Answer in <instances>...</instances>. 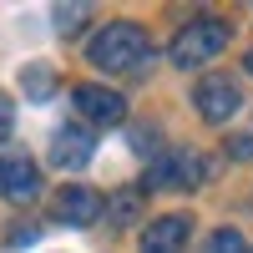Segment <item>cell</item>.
<instances>
[{
    "label": "cell",
    "mask_w": 253,
    "mask_h": 253,
    "mask_svg": "<svg viewBox=\"0 0 253 253\" xmlns=\"http://www.w3.org/2000/svg\"><path fill=\"white\" fill-rule=\"evenodd\" d=\"M253 152V137H233V157H248Z\"/></svg>",
    "instance_id": "cell-15"
},
{
    "label": "cell",
    "mask_w": 253,
    "mask_h": 253,
    "mask_svg": "<svg viewBox=\"0 0 253 253\" xmlns=\"http://www.w3.org/2000/svg\"><path fill=\"white\" fill-rule=\"evenodd\" d=\"M41 193V167L26 157V152H10V157H0V198H10V203H26Z\"/></svg>",
    "instance_id": "cell-6"
},
{
    "label": "cell",
    "mask_w": 253,
    "mask_h": 253,
    "mask_svg": "<svg viewBox=\"0 0 253 253\" xmlns=\"http://www.w3.org/2000/svg\"><path fill=\"white\" fill-rule=\"evenodd\" d=\"M147 182H152V187H198V182H203V157L177 147V152H167V157L152 162Z\"/></svg>",
    "instance_id": "cell-5"
},
{
    "label": "cell",
    "mask_w": 253,
    "mask_h": 253,
    "mask_svg": "<svg viewBox=\"0 0 253 253\" xmlns=\"http://www.w3.org/2000/svg\"><path fill=\"white\" fill-rule=\"evenodd\" d=\"M20 81H26V91H31V96H46V91L56 86V81H51L46 71H41V66H31V71H26V76H20Z\"/></svg>",
    "instance_id": "cell-12"
},
{
    "label": "cell",
    "mask_w": 253,
    "mask_h": 253,
    "mask_svg": "<svg viewBox=\"0 0 253 253\" xmlns=\"http://www.w3.org/2000/svg\"><path fill=\"white\" fill-rule=\"evenodd\" d=\"M248 71H253V51H248Z\"/></svg>",
    "instance_id": "cell-16"
},
{
    "label": "cell",
    "mask_w": 253,
    "mask_h": 253,
    "mask_svg": "<svg viewBox=\"0 0 253 253\" xmlns=\"http://www.w3.org/2000/svg\"><path fill=\"white\" fill-rule=\"evenodd\" d=\"M193 101H198L203 122H228V117L243 107V96H238V86H233L228 76H203L198 91H193Z\"/></svg>",
    "instance_id": "cell-4"
},
{
    "label": "cell",
    "mask_w": 253,
    "mask_h": 253,
    "mask_svg": "<svg viewBox=\"0 0 253 253\" xmlns=\"http://www.w3.org/2000/svg\"><path fill=\"white\" fill-rule=\"evenodd\" d=\"M203 253H248V248H243V233H238V228H218V233L208 238Z\"/></svg>",
    "instance_id": "cell-10"
},
{
    "label": "cell",
    "mask_w": 253,
    "mask_h": 253,
    "mask_svg": "<svg viewBox=\"0 0 253 253\" xmlns=\"http://www.w3.org/2000/svg\"><path fill=\"white\" fill-rule=\"evenodd\" d=\"M76 15H86V5H61V10H56V26H61V31H71V26H76Z\"/></svg>",
    "instance_id": "cell-13"
},
{
    "label": "cell",
    "mask_w": 253,
    "mask_h": 253,
    "mask_svg": "<svg viewBox=\"0 0 253 253\" xmlns=\"http://www.w3.org/2000/svg\"><path fill=\"white\" fill-rule=\"evenodd\" d=\"M187 233H193V218L167 213V218H157V223H147L142 253H182V248H187Z\"/></svg>",
    "instance_id": "cell-8"
},
{
    "label": "cell",
    "mask_w": 253,
    "mask_h": 253,
    "mask_svg": "<svg viewBox=\"0 0 253 253\" xmlns=\"http://www.w3.org/2000/svg\"><path fill=\"white\" fill-rule=\"evenodd\" d=\"M223 46H228V26L223 20H213V15H198V20H187V26L172 36V66H203V61H218L223 56Z\"/></svg>",
    "instance_id": "cell-2"
},
{
    "label": "cell",
    "mask_w": 253,
    "mask_h": 253,
    "mask_svg": "<svg viewBox=\"0 0 253 253\" xmlns=\"http://www.w3.org/2000/svg\"><path fill=\"white\" fill-rule=\"evenodd\" d=\"M107 213H112L117 223H132V218H137V198H132V193H117V198L107 203Z\"/></svg>",
    "instance_id": "cell-11"
},
{
    "label": "cell",
    "mask_w": 253,
    "mask_h": 253,
    "mask_svg": "<svg viewBox=\"0 0 253 253\" xmlns=\"http://www.w3.org/2000/svg\"><path fill=\"white\" fill-rule=\"evenodd\" d=\"M51 213H56V223L86 228V223H96L101 213H107V203H101V193H91V187L71 182V187H61V193L51 198Z\"/></svg>",
    "instance_id": "cell-3"
},
{
    "label": "cell",
    "mask_w": 253,
    "mask_h": 253,
    "mask_svg": "<svg viewBox=\"0 0 253 253\" xmlns=\"http://www.w3.org/2000/svg\"><path fill=\"white\" fill-rule=\"evenodd\" d=\"M10 126H15V112H10V96H0V142L10 137Z\"/></svg>",
    "instance_id": "cell-14"
},
{
    "label": "cell",
    "mask_w": 253,
    "mask_h": 253,
    "mask_svg": "<svg viewBox=\"0 0 253 253\" xmlns=\"http://www.w3.org/2000/svg\"><path fill=\"white\" fill-rule=\"evenodd\" d=\"M86 56L101 71H142V61H152V41H147V31L132 26V20H112V26H101L91 36Z\"/></svg>",
    "instance_id": "cell-1"
},
{
    "label": "cell",
    "mask_w": 253,
    "mask_h": 253,
    "mask_svg": "<svg viewBox=\"0 0 253 253\" xmlns=\"http://www.w3.org/2000/svg\"><path fill=\"white\" fill-rule=\"evenodd\" d=\"M76 112L86 117L91 126H117L126 117V101L112 86H76Z\"/></svg>",
    "instance_id": "cell-7"
},
{
    "label": "cell",
    "mask_w": 253,
    "mask_h": 253,
    "mask_svg": "<svg viewBox=\"0 0 253 253\" xmlns=\"http://www.w3.org/2000/svg\"><path fill=\"white\" fill-rule=\"evenodd\" d=\"M91 152H96V142H91L86 126H61V132L51 137V162H56V167H66V172L86 167Z\"/></svg>",
    "instance_id": "cell-9"
}]
</instances>
